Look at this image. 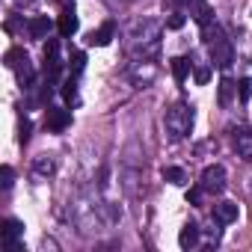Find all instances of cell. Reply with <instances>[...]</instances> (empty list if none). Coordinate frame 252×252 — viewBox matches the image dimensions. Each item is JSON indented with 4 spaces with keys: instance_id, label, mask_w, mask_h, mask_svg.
Wrapping results in <instances>:
<instances>
[{
    "instance_id": "cell-1",
    "label": "cell",
    "mask_w": 252,
    "mask_h": 252,
    "mask_svg": "<svg viewBox=\"0 0 252 252\" xmlns=\"http://www.w3.org/2000/svg\"><path fill=\"white\" fill-rule=\"evenodd\" d=\"M202 39H205V45L211 48V60L220 65V68H228L231 63H234V51H231V42L225 39V33H222V27H202Z\"/></svg>"
},
{
    "instance_id": "cell-2",
    "label": "cell",
    "mask_w": 252,
    "mask_h": 252,
    "mask_svg": "<svg viewBox=\"0 0 252 252\" xmlns=\"http://www.w3.org/2000/svg\"><path fill=\"white\" fill-rule=\"evenodd\" d=\"M163 122H166V131H169L172 140H184V137L190 134V128H193V110H190L184 101H178V104H172V107L166 110Z\"/></svg>"
},
{
    "instance_id": "cell-3",
    "label": "cell",
    "mask_w": 252,
    "mask_h": 252,
    "mask_svg": "<svg viewBox=\"0 0 252 252\" xmlns=\"http://www.w3.org/2000/svg\"><path fill=\"white\" fill-rule=\"evenodd\" d=\"M21 237H24V222L21 220H6L0 228V243L6 252H21Z\"/></svg>"
},
{
    "instance_id": "cell-4",
    "label": "cell",
    "mask_w": 252,
    "mask_h": 252,
    "mask_svg": "<svg viewBox=\"0 0 252 252\" xmlns=\"http://www.w3.org/2000/svg\"><path fill=\"white\" fill-rule=\"evenodd\" d=\"M199 184L205 187V193H214V196H220V193L225 190V166H220V163L208 166V169L202 172V181H199Z\"/></svg>"
},
{
    "instance_id": "cell-5",
    "label": "cell",
    "mask_w": 252,
    "mask_h": 252,
    "mask_svg": "<svg viewBox=\"0 0 252 252\" xmlns=\"http://www.w3.org/2000/svg\"><path fill=\"white\" fill-rule=\"evenodd\" d=\"M71 125V110L65 107H48V116H45V128L51 134H63Z\"/></svg>"
},
{
    "instance_id": "cell-6",
    "label": "cell",
    "mask_w": 252,
    "mask_h": 252,
    "mask_svg": "<svg viewBox=\"0 0 252 252\" xmlns=\"http://www.w3.org/2000/svg\"><path fill=\"white\" fill-rule=\"evenodd\" d=\"M231 143H234V152H237L243 160H252V131H249V128H234Z\"/></svg>"
},
{
    "instance_id": "cell-7",
    "label": "cell",
    "mask_w": 252,
    "mask_h": 252,
    "mask_svg": "<svg viewBox=\"0 0 252 252\" xmlns=\"http://www.w3.org/2000/svg\"><path fill=\"white\" fill-rule=\"evenodd\" d=\"M77 27H80V21H77V15H74V6H65L63 15H60V21H57L60 36H63V39H71V36L77 33Z\"/></svg>"
},
{
    "instance_id": "cell-8",
    "label": "cell",
    "mask_w": 252,
    "mask_h": 252,
    "mask_svg": "<svg viewBox=\"0 0 252 252\" xmlns=\"http://www.w3.org/2000/svg\"><path fill=\"white\" fill-rule=\"evenodd\" d=\"M113 36H116V24L107 21V24H101L98 30H92L86 42H89V45H98V48H107V45L113 42Z\"/></svg>"
},
{
    "instance_id": "cell-9",
    "label": "cell",
    "mask_w": 252,
    "mask_h": 252,
    "mask_svg": "<svg viewBox=\"0 0 252 252\" xmlns=\"http://www.w3.org/2000/svg\"><path fill=\"white\" fill-rule=\"evenodd\" d=\"M199 237H202L199 225H196V222H187V225L181 228V234H178V246H181V249H196V246H199Z\"/></svg>"
},
{
    "instance_id": "cell-10",
    "label": "cell",
    "mask_w": 252,
    "mask_h": 252,
    "mask_svg": "<svg viewBox=\"0 0 252 252\" xmlns=\"http://www.w3.org/2000/svg\"><path fill=\"white\" fill-rule=\"evenodd\" d=\"M214 220H217L220 225L234 222V220H237V205H234V202H220V205H214Z\"/></svg>"
},
{
    "instance_id": "cell-11",
    "label": "cell",
    "mask_w": 252,
    "mask_h": 252,
    "mask_svg": "<svg viewBox=\"0 0 252 252\" xmlns=\"http://www.w3.org/2000/svg\"><path fill=\"white\" fill-rule=\"evenodd\" d=\"M193 18H196L199 27H211V21H214V9H211L208 0H196V3H193Z\"/></svg>"
},
{
    "instance_id": "cell-12",
    "label": "cell",
    "mask_w": 252,
    "mask_h": 252,
    "mask_svg": "<svg viewBox=\"0 0 252 252\" xmlns=\"http://www.w3.org/2000/svg\"><path fill=\"white\" fill-rule=\"evenodd\" d=\"M48 30H51L48 15H36V18H30V24H27L30 39H45V36H48Z\"/></svg>"
},
{
    "instance_id": "cell-13",
    "label": "cell",
    "mask_w": 252,
    "mask_h": 252,
    "mask_svg": "<svg viewBox=\"0 0 252 252\" xmlns=\"http://www.w3.org/2000/svg\"><path fill=\"white\" fill-rule=\"evenodd\" d=\"M169 68H172L175 83H184V80H187V74H190V68H193V63H190L187 57H175V60L169 63Z\"/></svg>"
},
{
    "instance_id": "cell-14",
    "label": "cell",
    "mask_w": 252,
    "mask_h": 252,
    "mask_svg": "<svg viewBox=\"0 0 252 252\" xmlns=\"http://www.w3.org/2000/svg\"><path fill=\"white\" fill-rule=\"evenodd\" d=\"M77 74H71V77H65L63 80V89H60V95L65 98V104H74L77 101V80H74Z\"/></svg>"
},
{
    "instance_id": "cell-15",
    "label": "cell",
    "mask_w": 252,
    "mask_h": 252,
    "mask_svg": "<svg viewBox=\"0 0 252 252\" xmlns=\"http://www.w3.org/2000/svg\"><path fill=\"white\" fill-rule=\"evenodd\" d=\"M163 178H166L169 184H178V187L187 184V172H184L181 166H166V169H163Z\"/></svg>"
},
{
    "instance_id": "cell-16",
    "label": "cell",
    "mask_w": 252,
    "mask_h": 252,
    "mask_svg": "<svg viewBox=\"0 0 252 252\" xmlns=\"http://www.w3.org/2000/svg\"><path fill=\"white\" fill-rule=\"evenodd\" d=\"M24 60H27V54H24L21 48H9V51H6V57H3L6 68H18V65H21Z\"/></svg>"
},
{
    "instance_id": "cell-17",
    "label": "cell",
    "mask_w": 252,
    "mask_h": 252,
    "mask_svg": "<svg viewBox=\"0 0 252 252\" xmlns=\"http://www.w3.org/2000/svg\"><path fill=\"white\" fill-rule=\"evenodd\" d=\"M231 92H234V83H231V77H222V80H220V107H228V101H231Z\"/></svg>"
},
{
    "instance_id": "cell-18",
    "label": "cell",
    "mask_w": 252,
    "mask_h": 252,
    "mask_svg": "<svg viewBox=\"0 0 252 252\" xmlns=\"http://www.w3.org/2000/svg\"><path fill=\"white\" fill-rule=\"evenodd\" d=\"M68 68H71V74H80V71L86 68V54H83V51H74V54H71Z\"/></svg>"
},
{
    "instance_id": "cell-19",
    "label": "cell",
    "mask_w": 252,
    "mask_h": 252,
    "mask_svg": "<svg viewBox=\"0 0 252 252\" xmlns=\"http://www.w3.org/2000/svg\"><path fill=\"white\" fill-rule=\"evenodd\" d=\"M237 95H240V104H246V101L252 98V80H249V77H240V83H237Z\"/></svg>"
},
{
    "instance_id": "cell-20",
    "label": "cell",
    "mask_w": 252,
    "mask_h": 252,
    "mask_svg": "<svg viewBox=\"0 0 252 252\" xmlns=\"http://www.w3.org/2000/svg\"><path fill=\"white\" fill-rule=\"evenodd\" d=\"M51 60H60V39H48V45H45V63H51Z\"/></svg>"
},
{
    "instance_id": "cell-21",
    "label": "cell",
    "mask_w": 252,
    "mask_h": 252,
    "mask_svg": "<svg viewBox=\"0 0 252 252\" xmlns=\"http://www.w3.org/2000/svg\"><path fill=\"white\" fill-rule=\"evenodd\" d=\"M36 172L39 175H54V160L51 158H39L36 160Z\"/></svg>"
},
{
    "instance_id": "cell-22",
    "label": "cell",
    "mask_w": 252,
    "mask_h": 252,
    "mask_svg": "<svg viewBox=\"0 0 252 252\" xmlns=\"http://www.w3.org/2000/svg\"><path fill=\"white\" fill-rule=\"evenodd\" d=\"M202 196H205V187H202V184L187 190V202H190V205H202Z\"/></svg>"
},
{
    "instance_id": "cell-23",
    "label": "cell",
    "mask_w": 252,
    "mask_h": 252,
    "mask_svg": "<svg viewBox=\"0 0 252 252\" xmlns=\"http://www.w3.org/2000/svg\"><path fill=\"white\" fill-rule=\"evenodd\" d=\"M0 178H3V181H0V184H3V190H9V187L15 184V172H12V166H3V169H0Z\"/></svg>"
},
{
    "instance_id": "cell-24",
    "label": "cell",
    "mask_w": 252,
    "mask_h": 252,
    "mask_svg": "<svg viewBox=\"0 0 252 252\" xmlns=\"http://www.w3.org/2000/svg\"><path fill=\"white\" fill-rule=\"evenodd\" d=\"M184 21H187V15H184V12H172V18L166 21V27H169V30H181V27H184Z\"/></svg>"
},
{
    "instance_id": "cell-25",
    "label": "cell",
    "mask_w": 252,
    "mask_h": 252,
    "mask_svg": "<svg viewBox=\"0 0 252 252\" xmlns=\"http://www.w3.org/2000/svg\"><path fill=\"white\" fill-rule=\"evenodd\" d=\"M30 131H33L30 119H21V128H18V140H21V143H27V140H30Z\"/></svg>"
},
{
    "instance_id": "cell-26",
    "label": "cell",
    "mask_w": 252,
    "mask_h": 252,
    "mask_svg": "<svg viewBox=\"0 0 252 252\" xmlns=\"http://www.w3.org/2000/svg\"><path fill=\"white\" fill-rule=\"evenodd\" d=\"M208 80H211V68H208V65H199V68H196V83L205 86Z\"/></svg>"
},
{
    "instance_id": "cell-27",
    "label": "cell",
    "mask_w": 252,
    "mask_h": 252,
    "mask_svg": "<svg viewBox=\"0 0 252 252\" xmlns=\"http://www.w3.org/2000/svg\"><path fill=\"white\" fill-rule=\"evenodd\" d=\"M175 3H178V6H187V3H190V0H175Z\"/></svg>"
}]
</instances>
